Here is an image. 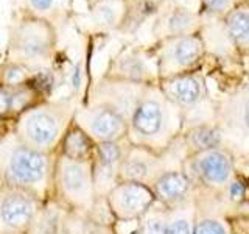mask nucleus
Instances as JSON below:
<instances>
[{"mask_svg": "<svg viewBox=\"0 0 249 234\" xmlns=\"http://www.w3.org/2000/svg\"><path fill=\"white\" fill-rule=\"evenodd\" d=\"M158 198L151 186L134 181L117 183L107 194V205L114 217L123 222L140 220L150 211Z\"/></svg>", "mask_w": 249, "mask_h": 234, "instance_id": "nucleus-1", "label": "nucleus"}, {"mask_svg": "<svg viewBox=\"0 0 249 234\" xmlns=\"http://www.w3.org/2000/svg\"><path fill=\"white\" fill-rule=\"evenodd\" d=\"M20 135L30 148L41 152L58 140L61 135V117L49 108H36L25 114L22 120Z\"/></svg>", "mask_w": 249, "mask_h": 234, "instance_id": "nucleus-2", "label": "nucleus"}, {"mask_svg": "<svg viewBox=\"0 0 249 234\" xmlns=\"http://www.w3.org/2000/svg\"><path fill=\"white\" fill-rule=\"evenodd\" d=\"M233 162L231 155L223 148L201 152L193 156V175L202 184L221 189L232 181Z\"/></svg>", "mask_w": 249, "mask_h": 234, "instance_id": "nucleus-3", "label": "nucleus"}, {"mask_svg": "<svg viewBox=\"0 0 249 234\" xmlns=\"http://www.w3.org/2000/svg\"><path fill=\"white\" fill-rule=\"evenodd\" d=\"M47 156L30 147H18L11 153L6 176L18 186H33L42 181L47 174Z\"/></svg>", "mask_w": 249, "mask_h": 234, "instance_id": "nucleus-4", "label": "nucleus"}, {"mask_svg": "<svg viewBox=\"0 0 249 234\" xmlns=\"http://www.w3.org/2000/svg\"><path fill=\"white\" fill-rule=\"evenodd\" d=\"M86 133L97 142H119L126 136L128 123L123 114L111 105H100L86 116Z\"/></svg>", "mask_w": 249, "mask_h": 234, "instance_id": "nucleus-5", "label": "nucleus"}, {"mask_svg": "<svg viewBox=\"0 0 249 234\" xmlns=\"http://www.w3.org/2000/svg\"><path fill=\"white\" fill-rule=\"evenodd\" d=\"M160 174L159 161L148 147H131L122 161L119 179L151 186Z\"/></svg>", "mask_w": 249, "mask_h": 234, "instance_id": "nucleus-6", "label": "nucleus"}, {"mask_svg": "<svg viewBox=\"0 0 249 234\" xmlns=\"http://www.w3.org/2000/svg\"><path fill=\"white\" fill-rule=\"evenodd\" d=\"M151 189L162 206L173 209L189 201L192 179L182 170H165L154 179Z\"/></svg>", "mask_w": 249, "mask_h": 234, "instance_id": "nucleus-7", "label": "nucleus"}, {"mask_svg": "<svg viewBox=\"0 0 249 234\" xmlns=\"http://www.w3.org/2000/svg\"><path fill=\"white\" fill-rule=\"evenodd\" d=\"M61 186L70 198L88 201L93 189V172L89 161H76L64 156L61 164Z\"/></svg>", "mask_w": 249, "mask_h": 234, "instance_id": "nucleus-8", "label": "nucleus"}, {"mask_svg": "<svg viewBox=\"0 0 249 234\" xmlns=\"http://www.w3.org/2000/svg\"><path fill=\"white\" fill-rule=\"evenodd\" d=\"M165 123L163 108L158 98H143L134 108L131 119V127L134 133L143 140L158 137Z\"/></svg>", "mask_w": 249, "mask_h": 234, "instance_id": "nucleus-9", "label": "nucleus"}, {"mask_svg": "<svg viewBox=\"0 0 249 234\" xmlns=\"http://www.w3.org/2000/svg\"><path fill=\"white\" fill-rule=\"evenodd\" d=\"M35 215L33 201L22 194H11L0 205V217L11 228H23Z\"/></svg>", "mask_w": 249, "mask_h": 234, "instance_id": "nucleus-10", "label": "nucleus"}, {"mask_svg": "<svg viewBox=\"0 0 249 234\" xmlns=\"http://www.w3.org/2000/svg\"><path fill=\"white\" fill-rule=\"evenodd\" d=\"M97 152V169L93 172L95 178H103L105 181H112L119 178L124 152L119 142H100Z\"/></svg>", "mask_w": 249, "mask_h": 234, "instance_id": "nucleus-11", "label": "nucleus"}, {"mask_svg": "<svg viewBox=\"0 0 249 234\" xmlns=\"http://www.w3.org/2000/svg\"><path fill=\"white\" fill-rule=\"evenodd\" d=\"M167 96L181 106H192L201 100L202 86L195 75H181L167 83Z\"/></svg>", "mask_w": 249, "mask_h": 234, "instance_id": "nucleus-12", "label": "nucleus"}, {"mask_svg": "<svg viewBox=\"0 0 249 234\" xmlns=\"http://www.w3.org/2000/svg\"><path fill=\"white\" fill-rule=\"evenodd\" d=\"M16 39H18V49L30 58H41L49 50V41L41 33V30H36V25L22 27Z\"/></svg>", "mask_w": 249, "mask_h": 234, "instance_id": "nucleus-13", "label": "nucleus"}, {"mask_svg": "<svg viewBox=\"0 0 249 234\" xmlns=\"http://www.w3.org/2000/svg\"><path fill=\"white\" fill-rule=\"evenodd\" d=\"M92 153V137L81 130L75 127L67 133L64 137V156L76 161H88Z\"/></svg>", "mask_w": 249, "mask_h": 234, "instance_id": "nucleus-14", "label": "nucleus"}, {"mask_svg": "<svg viewBox=\"0 0 249 234\" xmlns=\"http://www.w3.org/2000/svg\"><path fill=\"white\" fill-rule=\"evenodd\" d=\"M187 144H189V148H192L195 155L212 150V148L220 147L221 133L215 127L201 125V127L193 128L189 135H187Z\"/></svg>", "mask_w": 249, "mask_h": 234, "instance_id": "nucleus-15", "label": "nucleus"}, {"mask_svg": "<svg viewBox=\"0 0 249 234\" xmlns=\"http://www.w3.org/2000/svg\"><path fill=\"white\" fill-rule=\"evenodd\" d=\"M137 234H168V208L153 206L139 220Z\"/></svg>", "mask_w": 249, "mask_h": 234, "instance_id": "nucleus-16", "label": "nucleus"}, {"mask_svg": "<svg viewBox=\"0 0 249 234\" xmlns=\"http://www.w3.org/2000/svg\"><path fill=\"white\" fill-rule=\"evenodd\" d=\"M190 203L168 209V234H193V215Z\"/></svg>", "mask_w": 249, "mask_h": 234, "instance_id": "nucleus-17", "label": "nucleus"}, {"mask_svg": "<svg viewBox=\"0 0 249 234\" xmlns=\"http://www.w3.org/2000/svg\"><path fill=\"white\" fill-rule=\"evenodd\" d=\"M201 41L195 36H184L175 44L173 58L179 66H190L199 58Z\"/></svg>", "mask_w": 249, "mask_h": 234, "instance_id": "nucleus-18", "label": "nucleus"}, {"mask_svg": "<svg viewBox=\"0 0 249 234\" xmlns=\"http://www.w3.org/2000/svg\"><path fill=\"white\" fill-rule=\"evenodd\" d=\"M228 28L237 42H249V13L237 10L229 14Z\"/></svg>", "mask_w": 249, "mask_h": 234, "instance_id": "nucleus-19", "label": "nucleus"}, {"mask_svg": "<svg viewBox=\"0 0 249 234\" xmlns=\"http://www.w3.org/2000/svg\"><path fill=\"white\" fill-rule=\"evenodd\" d=\"M193 234H228V228L215 217H202L195 220Z\"/></svg>", "mask_w": 249, "mask_h": 234, "instance_id": "nucleus-20", "label": "nucleus"}, {"mask_svg": "<svg viewBox=\"0 0 249 234\" xmlns=\"http://www.w3.org/2000/svg\"><path fill=\"white\" fill-rule=\"evenodd\" d=\"M192 23V14L185 11L184 8H176L175 13L170 16L168 19V27L173 33H182Z\"/></svg>", "mask_w": 249, "mask_h": 234, "instance_id": "nucleus-21", "label": "nucleus"}, {"mask_svg": "<svg viewBox=\"0 0 249 234\" xmlns=\"http://www.w3.org/2000/svg\"><path fill=\"white\" fill-rule=\"evenodd\" d=\"M95 19L97 22L103 23V25H112L115 20L114 8L109 3H101L95 11Z\"/></svg>", "mask_w": 249, "mask_h": 234, "instance_id": "nucleus-22", "label": "nucleus"}, {"mask_svg": "<svg viewBox=\"0 0 249 234\" xmlns=\"http://www.w3.org/2000/svg\"><path fill=\"white\" fill-rule=\"evenodd\" d=\"M13 114V89L0 88V117Z\"/></svg>", "mask_w": 249, "mask_h": 234, "instance_id": "nucleus-23", "label": "nucleus"}, {"mask_svg": "<svg viewBox=\"0 0 249 234\" xmlns=\"http://www.w3.org/2000/svg\"><path fill=\"white\" fill-rule=\"evenodd\" d=\"M25 80V72H23V69L18 67V66H13L6 70V74H5V81L6 84H10V86H19L22 84V81Z\"/></svg>", "mask_w": 249, "mask_h": 234, "instance_id": "nucleus-24", "label": "nucleus"}, {"mask_svg": "<svg viewBox=\"0 0 249 234\" xmlns=\"http://www.w3.org/2000/svg\"><path fill=\"white\" fill-rule=\"evenodd\" d=\"M228 192H229L231 200L238 201L245 197V184L240 181H231L229 187H228Z\"/></svg>", "mask_w": 249, "mask_h": 234, "instance_id": "nucleus-25", "label": "nucleus"}, {"mask_svg": "<svg viewBox=\"0 0 249 234\" xmlns=\"http://www.w3.org/2000/svg\"><path fill=\"white\" fill-rule=\"evenodd\" d=\"M56 2H59V0H30V5L33 6L36 11H47Z\"/></svg>", "mask_w": 249, "mask_h": 234, "instance_id": "nucleus-26", "label": "nucleus"}, {"mask_svg": "<svg viewBox=\"0 0 249 234\" xmlns=\"http://www.w3.org/2000/svg\"><path fill=\"white\" fill-rule=\"evenodd\" d=\"M228 2H229V0H206L207 6L212 11H221V10H224V8L228 6Z\"/></svg>", "mask_w": 249, "mask_h": 234, "instance_id": "nucleus-27", "label": "nucleus"}, {"mask_svg": "<svg viewBox=\"0 0 249 234\" xmlns=\"http://www.w3.org/2000/svg\"><path fill=\"white\" fill-rule=\"evenodd\" d=\"M243 120H245V125H246V128H248V131H249V100H248V103H246V106H245Z\"/></svg>", "mask_w": 249, "mask_h": 234, "instance_id": "nucleus-28", "label": "nucleus"}, {"mask_svg": "<svg viewBox=\"0 0 249 234\" xmlns=\"http://www.w3.org/2000/svg\"><path fill=\"white\" fill-rule=\"evenodd\" d=\"M93 234H114V233L106 231V230H101V231H97V233H93Z\"/></svg>", "mask_w": 249, "mask_h": 234, "instance_id": "nucleus-29", "label": "nucleus"}]
</instances>
